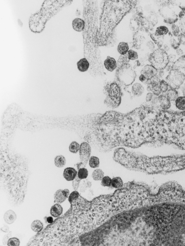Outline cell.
Segmentation results:
<instances>
[{
    "mask_svg": "<svg viewBox=\"0 0 185 246\" xmlns=\"http://www.w3.org/2000/svg\"><path fill=\"white\" fill-rule=\"evenodd\" d=\"M94 133L102 146L138 148L147 143L185 145V111L142 105L126 114L108 111L94 119Z\"/></svg>",
    "mask_w": 185,
    "mask_h": 246,
    "instance_id": "obj_1",
    "label": "cell"
},
{
    "mask_svg": "<svg viewBox=\"0 0 185 246\" xmlns=\"http://www.w3.org/2000/svg\"><path fill=\"white\" fill-rule=\"evenodd\" d=\"M136 1H108L105 2L101 19L98 42H106L114 29L125 15L136 5Z\"/></svg>",
    "mask_w": 185,
    "mask_h": 246,
    "instance_id": "obj_2",
    "label": "cell"
},
{
    "mask_svg": "<svg viewBox=\"0 0 185 246\" xmlns=\"http://www.w3.org/2000/svg\"><path fill=\"white\" fill-rule=\"evenodd\" d=\"M105 92L106 98L105 103L108 106L112 108H116L119 106L122 101V90L119 85L114 82L105 86Z\"/></svg>",
    "mask_w": 185,
    "mask_h": 246,
    "instance_id": "obj_3",
    "label": "cell"
},
{
    "mask_svg": "<svg viewBox=\"0 0 185 246\" xmlns=\"http://www.w3.org/2000/svg\"><path fill=\"white\" fill-rule=\"evenodd\" d=\"M116 76L120 84L129 86L134 82L136 73L134 68L128 63L117 67Z\"/></svg>",
    "mask_w": 185,
    "mask_h": 246,
    "instance_id": "obj_4",
    "label": "cell"
},
{
    "mask_svg": "<svg viewBox=\"0 0 185 246\" xmlns=\"http://www.w3.org/2000/svg\"><path fill=\"white\" fill-rule=\"evenodd\" d=\"M149 61L158 71L163 70L169 64V56L163 49H157L150 54Z\"/></svg>",
    "mask_w": 185,
    "mask_h": 246,
    "instance_id": "obj_5",
    "label": "cell"
},
{
    "mask_svg": "<svg viewBox=\"0 0 185 246\" xmlns=\"http://www.w3.org/2000/svg\"><path fill=\"white\" fill-rule=\"evenodd\" d=\"M185 79V75L180 69H172L169 73L166 80L170 88L179 89L183 84Z\"/></svg>",
    "mask_w": 185,
    "mask_h": 246,
    "instance_id": "obj_6",
    "label": "cell"
},
{
    "mask_svg": "<svg viewBox=\"0 0 185 246\" xmlns=\"http://www.w3.org/2000/svg\"><path fill=\"white\" fill-rule=\"evenodd\" d=\"M91 154V146L87 142H82L80 145V149H79L80 163H78L76 164L78 169L86 167L89 159L90 158Z\"/></svg>",
    "mask_w": 185,
    "mask_h": 246,
    "instance_id": "obj_7",
    "label": "cell"
},
{
    "mask_svg": "<svg viewBox=\"0 0 185 246\" xmlns=\"http://www.w3.org/2000/svg\"><path fill=\"white\" fill-rule=\"evenodd\" d=\"M158 71L151 65H147L142 69L141 74L144 75L147 80L151 79L157 75Z\"/></svg>",
    "mask_w": 185,
    "mask_h": 246,
    "instance_id": "obj_8",
    "label": "cell"
},
{
    "mask_svg": "<svg viewBox=\"0 0 185 246\" xmlns=\"http://www.w3.org/2000/svg\"><path fill=\"white\" fill-rule=\"evenodd\" d=\"M78 175V172L74 168H67L64 169L63 177L68 181H72L74 180Z\"/></svg>",
    "mask_w": 185,
    "mask_h": 246,
    "instance_id": "obj_9",
    "label": "cell"
},
{
    "mask_svg": "<svg viewBox=\"0 0 185 246\" xmlns=\"http://www.w3.org/2000/svg\"><path fill=\"white\" fill-rule=\"evenodd\" d=\"M159 107L161 110H167L171 106L170 101L166 96L164 95H161L158 96Z\"/></svg>",
    "mask_w": 185,
    "mask_h": 246,
    "instance_id": "obj_10",
    "label": "cell"
},
{
    "mask_svg": "<svg viewBox=\"0 0 185 246\" xmlns=\"http://www.w3.org/2000/svg\"><path fill=\"white\" fill-rule=\"evenodd\" d=\"M104 65L105 68L109 72H113L117 68L116 60L110 56H108L106 59L104 61Z\"/></svg>",
    "mask_w": 185,
    "mask_h": 246,
    "instance_id": "obj_11",
    "label": "cell"
},
{
    "mask_svg": "<svg viewBox=\"0 0 185 246\" xmlns=\"http://www.w3.org/2000/svg\"><path fill=\"white\" fill-rule=\"evenodd\" d=\"M72 25H73V29L74 30L80 32L84 29L85 23L83 20H82V19L77 18L73 20Z\"/></svg>",
    "mask_w": 185,
    "mask_h": 246,
    "instance_id": "obj_12",
    "label": "cell"
},
{
    "mask_svg": "<svg viewBox=\"0 0 185 246\" xmlns=\"http://www.w3.org/2000/svg\"><path fill=\"white\" fill-rule=\"evenodd\" d=\"M16 214L13 210H8L4 214V220L8 224H12L16 221Z\"/></svg>",
    "mask_w": 185,
    "mask_h": 246,
    "instance_id": "obj_13",
    "label": "cell"
},
{
    "mask_svg": "<svg viewBox=\"0 0 185 246\" xmlns=\"http://www.w3.org/2000/svg\"><path fill=\"white\" fill-rule=\"evenodd\" d=\"M63 210L62 207L60 204L56 203L51 208L50 213L52 217L57 218L61 215Z\"/></svg>",
    "mask_w": 185,
    "mask_h": 246,
    "instance_id": "obj_14",
    "label": "cell"
},
{
    "mask_svg": "<svg viewBox=\"0 0 185 246\" xmlns=\"http://www.w3.org/2000/svg\"><path fill=\"white\" fill-rule=\"evenodd\" d=\"M77 66L79 71L81 72H85L88 70L90 64L87 59L83 58L80 59L78 62Z\"/></svg>",
    "mask_w": 185,
    "mask_h": 246,
    "instance_id": "obj_15",
    "label": "cell"
},
{
    "mask_svg": "<svg viewBox=\"0 0 185 246\" xmlns=\"http://www.w3.org/2000/svg\"><path fill=\"white\" fill-rule=\"evenodd\" d=\"M145 89L141 84L136 83L132 86V92L135 96H140L144 92Z\"/></svg>",
    "mask_w": 185,
    "mask_h": 246,
    "instance_id": "obj_16",
    "label": "cell"
},
{
    "mask_svg": "<svg viewBox=\"0 0 185 246\" xmlns=\"http://www.w3.org/2000/svg\"><path fill=\"white\" fill-rule=\"evenodd\" d=\"M164 95H165L170 101H175L178 96V92L176 89H173L170 87Z\"/></svg>",
    "mask_w": 185,
    "mask_h": 246,
    "instance_id": "obj_17",
    "label": "cell"
},
{
    "mask_svg": "<svg viewBox=\"0 0 185 246\" xmlns=\"http://www.w3.org/2000/svg\"><path fill=\"white\" fill-rule=\"evenodd\" d=\"M44 228V225L41 221L38 220H36L33 221L31 223V229L33 231L36 233H39L42 231Z\"/></svg>",
    "mask_w": 185,
    "mask_h": 246,
    "instance_id": "obj_18",
    "label": "cell"
},
{
    "mask_svg": "<svg viewBox=\"0 0 185 246\" xmlns=\"http://www.w3.org/2000/svg\"><path fill=\"white\" fill-rule=\"evenodd\" d=\"M55 202L57 204H61L65 201L67 198L64 195L63 190H59L56 191L54 195Z\"/></svg>",
    "mask_w": 185,
    "mask_h": 246,
    "instance_id": "obj_19",
    "label": "cell"
},
{
    "mask_svg": "<svg viewBox=\"0 0 185 246\" xmlns=\"http://www.w3.org/2000/svg\"><path fill=\"white\" fill-rule=\"evenodd\" d=\"M124 182L122 178L119 177H114L112 179L111 186L117 190H119L124 186Z\"/></svg>",
    "mask_w": 185,
    "mask_h": 246,
    "instance_id": "obj_20",
    "label": "cell"
},
{
    "mask_svg": "<svg viewBox=\"0 0 185 246\" xmlns=\"http://www.w3.org/2000/svg\"><path fill=\"white\" fill-rule=\"evenodd\" d=\"M173 69H185V56H182L174 63Z\"/></svg>",
    "mask_w": 185,
    "mask_h": 246,
    "instance_id": "obj_21",
    "label": "cell"
},
{
    "mask_svg": "<svg viewBox=\"0 0 185 246\" xmlns=\"http://www.w3.org/2000/svg\"><path fill=\"white\" fill-rule=\"evenodd\" d=\"M143 41V37L139 34H136L133 37V44L134 46L136 49H140Z\"/></svg>",
    "mask_w": 185,
    "mask_h": 246,
    "instance_id": "obj_22",
    "label": "cell"
},
{
    "mask_svg": "<svg viewBox=\"0 0 185 246\" xmlns=\"http://www.w3.org/2000/svg\"><path fill=\"white\" fill-rule=\"evenodd\" d=\"M66 160L63 155H58L55 159V164L57 168H62L66 164Z\"/></svg>",
    "mask_w": 185,
    "mask_h": 246,
    "instance_id": "obj_23",
    "label": "cell"
},
{
    "mask_svg": "<svg viewBox=\"0 0 185 246\" xmlns=\"http://www.w3.org/2000/svg\"><path fill=\"white\" fill-rule=\"evenodd\" d=\"M118 51L121 55L127 54L129 51V45L125 42H120L118 46Z\"/></svg>",
    "mask_w": 185,
    "mask_h": 246,
    "instance_id": "obj_24",
    "label": "cell"
},
{
    "mask_svg": "<svg viewBox=\"0 0 185 246\" xmlns=\"http://www.w3.org/2000/svg\"><path fill=\"white\" fill-rule=\"evenodd\" d=\"M92 177L95 181H101L104 177V173L100 169H97L92 172Z\"/></svg>",
    "mask_w": 185,
    "mask_h": 246,
    "instance_id": "obj_25",
    "label": "cell"
},
{
    "mask_svg": "<svg viewBox=\"0 0 185 246\" xmlns=\"http://www.w3.org/2000/svg\"><path fill=\"white\" fill-rule=\"evenodd\" d=\"M176 107L180 110H185V96H180L175 100Z\"/></svg>",
    "mask_w": 185,
    "mask_h": 246,
    "instance_id": "obj_26",
    "label": "cell"
},
{
    "mask_svg": "<svg viewBox=\"0 0 185 246\" xmlns=\"http://www.w3.org/2000/svg\"><path fill=\"white\" fill-rule=\"evenodd\" d=\"M100 159L95 156H92L89 160L90 167L92 168H98L100 165Z\"/></svg>",
    "mask_w": 185,
    "mask_h": 246,
    "instance_id": "obj_27",
    "label": "cell"
},
{
    "mask_svg": "<svg viewBox=\"0 0 185 246\" xmlns=\"http://www.w3.org/2000/svg\"><path fill=\"white\" fill-rule=\"evenodd\" d=\"M129 60L127 53L125 55H121L117 61V67L129 63Z\"/></svg>",
    "mask_w": 185,
    "mask_h": 246,
    "instance_id": "obj_28",
    "label": "cell"
},
{
    "mask_svg": "<svg viewBox=\"0 0 185 246\" xmlns=\"http://www.w3.org/2000/svg\"><path fill=\"white\" fill-rule=\"evenodd\" d=\"M88 174L89 173H88V171L87 169L85 168H81L79 169L77 176L79 179L82 180L86 179L87 178L88 176Z\"/></svg>",
    "mask_w": 185,
    "mask_h": 246,
    "instance_id": "obj_29",
    "label": "cell"
},
{
    "mask_svg": "<svg viewBox=\"0 0 185 246\" xmlns=\"http://www.w3.org/2000/svg\"><path fill=\"white\" fill-rule=\"evenodd\" d=\"M168 32H169V29L168 28L165 26H160L157 28L155 32V35L158 36H162L164 35L167 34Z\"/></svg>",
    "mask_w": 185,
    "mask_h": 246,
    "instance_id": "obj_30",
    "label": "cell"
},
{
    "mask_svg": "<svg viewBox=\"0 0 185 246\" xmlns=\"http://www.w3.org/2000/svg\"><path fill=\"white\" fill-rule=\"evenodd\" d=\"M80 149V145L76 141H73L69 146V151L72 153H76Z\"/></svg>",
    "mask_w": 185,
    "mask_h": 246,
    "instance_id": "obj_31",
    "label": "cell"
},
{
    "mask_svg": "<svg viewBox=\"0 0 185 246\" xmlns=\"http://www.w3.org/2000/svg\"><path fill=\"white\" fill-rule=\"evenodd\" d=\"M101 181V185L104 187H110L111 186L112 179L109 176H104Z\"/></svg>",
    "mask_w": 185,
    "mask_h": 246,
    "instance_id": "obj_32",
    "label": "cell"
},
{
    "mask_svg": "<svg viewBox=\"0 0 185 246\" xmlns=\"http://www.w3.org/2000/svg\"><path fill=\"white\" fill-rule=\"evenodd\" d=\"M20 244V241L19 239L16 237L9 238L7 243V246H18Z\"/></svg>",
    "mask_w": 185,
    "mask_h": 246,
    "instance_id": "obj_33",
    "label": "cell"
},
{
    "mask_svg": "<svg viewBox=\"0 0 185 246\" xmlns=\"http://www.w3.org/2000/svg\"><path fill=\"white\" fill-rule=\"evenodd\" d=\"M129 60H136L138 58V54L137 52L133 50H129L127 53Z\"/></svg>",
    "mask_w": 185,
    "mask_h": 246,
    "instance_id": "obj_34",
    "label": "cell"
},
{
    "mask_svg": "<svg viewBox=\"0 0 185 246\" xmlns=\"http://www.w3.org/2000/svg\"><path fill=\"white\" fill-rule=\"evenodd\" d=\"M81 180L79 179L78 178V176H76V178L74 179V180L73 181V183H72V186H73V188L75 190H77L78 188H79V184L81 182Z\"/></svg>",
    "mask_w": 185,
    "mask_h": 246,
    "instance_id": "obj_35",
    "label": "cell"
},
{
    "mask_svg": "<svg viewBox=\"0 0 185 246\" xmlns=\"http://www.w3.org/2000/svg\"><path fill=\"white\" fill-rule=\"evenodd\" d=\"M171 29L173 31V34L175 36H178L180 33V29L179 27L177 25L174 24L171 26Z\"/></svg>",
    "mask_w": 185,
    "mask_h": 246,
    "instance_id": "obj_36",
    "label": "cell"
},
{
    "mask_svg": "<svg viewBox=\"0 0 185 246\" xmlns=\"http://www.w3.org/2000/svg\"><path fill=\"white\" fill-rule=\"evenodd\" d=\"M83 183L84 185V186H86V187L87 188V187H90L91 186H92V183H91L90 181H88V180H85L83 181ZM86 188L85 187H84V186H81V188H80V191L82 190V192H84L85 191V190Z\"/></svg>",
    "mask_w": 185,
    "mask_h": 246,
    "instance_id": "obj_37",
    "label": "cell"
},
{
    "mask_svg": "<svg viewBox=\"0 0 185 246\" xmlns=\"http://www.w3.org/2000/svg\"><path fill=\"white\" fill-rule=\"evenodd\" d=\"M171 45L173 47L174 49H178V47H179L180 43V42H177L176 40H175L174 39H172L171 40Z\"/></svg>",
    "mask_w": 185,
    "mask_h": 246,
    "instance_id": "obj_38",
    "label": "cell"
},
{
    "mask_svg": "<svg viewBox=\"0 0 185 246\" xmlns=\"http://www.w3.org/2000/svg\"><path fill=\"white\" fill-rule=\"evenodd\" d=\"M178 40L180 43L185 45V34H182L178 37Z\"/></svg>",
    "mask_w": 185,
    "mask_h": 246,
    "instance_id": "obj_39",
    "label": "cell"
},
{
    "mask_svg": "<svg viewBox=\"0 0 185 246\" xmlns=\"http://www.w3.org/2000/svg\"><path fill=\"white\" fill-rule=\"evenodd\" d=\"M154 94H153L151 92H149L147 95V97H146V101L147 102H150L151 101L152 99L153 96Z\"/></svg>",
    "mask_w": 185,
    "mask_h": 246,
    "instance_id": "obj_40",
    "label": "cell"
},
{
    "mask_svg": "<svg viewBox=\"0 0 185 246\" xmlns=\"http://www.w3.org/2000/svg\"><path fill=\"white\" fill-rule=\"evenodd\" d=\"M176 58V56L174 54H170V56H169V62L174 63V61Z\"/></svg>",
    "mask_w": 185,
    "mask_h": 246,
    "instance_id": "obj_41",
    "label": "cell"
},
{
    "mask_svg": "<svg viewBox=\"0 0 185 246\" xmlns=\"http://www.w3.org/2000/svg\"><path fill=\"white\" fill-rule=\"evenodd\" d=\"M46 221L47 222V223H49V224H52L54 222L53 221V218L52 217H46L45 218Z\"/></svg>",
    "mask_w": 185,
    "mask_h": 246,
    "instance_id": "obj_42",
    "label": "cell"
},
{
    "mask_svg": "<svg viewBox=\"0 0 185 246\" xmlns=\"http://www.w3.org/2000/svg\"><path fill=\"white\" fill-rule=\"evenodd\" d=\"M63 192L64 195L67 198H69L70 195V191L68 189H65V190H63Z\"/></svg>",
    "mask_w": 185,
    "mask_h": 246,
    "instance_id": "obj_43",
    "label": "cell"
},
{
    "mask_svg": "<svg viewBox=\"0 0 185 246\" xmlns=\"http://www.w3.org/2000/svg\"><path fill=\"white\" fill-rule=\"evenodd\" d=\"M181 29L183 34H185V22H182L180 25Z\"/></svg>",
    "mask_w": 185,
    "mask_h": 246,
    "instance_id": "obj_44",
    "label": "cell"
},
{
    "mask_svg": "<svg viewBox=\"0 0 185 246\" xmlns=\"http://www.w3.org/2000/svg\"><path fill=\"white\" fill-rule=\"evenodd\" d=\"M1 230L2 231H4V232H8V230H9V228H8V226H4L2 227Z\"/></svg>",
    "mask_w": 185,
    "mask_h": 246,
    "instance_id": "obj_45",
    "label": "cell"
},
{
    "mask_svg": "<svg viewBox=\"0 0 185 246\" xmlns=\"http://www.w3.org/2000/svg\"><path fill=\"white\" fill-rule=\"evenodd\" d=\"M139 79H140V81L142 82H145V81L147 80L145 76L142 75V74H141V75H140V77H139Z\"/></svg>",
    "mask_w": 185,
    "mask_h": 246,
    "instance_id": "obj_46",
    "label": "cell"
},
{
    "mask_svg": "<svg viewBox=\"0 0 185 246\" xmlns=\"http://www.w3.org/2000/svg\"><path fill=\"white\" fill-rule=\"evenodd\" d=\"M11 235V233H9V234H8V235H7L5 236H4V239H3V243L5 242V241H6L7 242V243L8 239H8V236H9V235Z\"/></svg>",
    "mask_w": 185,
    "mask_h": 246,
    "instance_id": "obj_47",
    "label": "cell"
},
{
    "mask_svg": "<svg viewBox=\"0 0 185 246\" xmlns=\"http://www.w3.org/2000/svg\"><path fill=\"white\" fill-rule=\"evenodd\" d=\"M177 53L179 56H180L182 54H183V51L181 49H178L177 50Z\"/></svg>",
    "mask_w": 185,
    "mask_h": 246,
    "instance_id": "obj_48",
    "label": "cell"
},
{
    "mask_svg": "<svg viewBox=\"0 0 185 246\" xmlns=\"http://www.w3.org/2000/svg\"><path fill=\"white\" fill-rule=\"evenodd\" d=\"M183 202L185 204V190H184L183 193Z\"/></svg>",
    "mask_w": 185,
    "mask_h": 246,
    "instance_id": "obj_49",
    "label": "cell"
},
{
    "mask_svg": "<svg viewBox=\"0 0 185 246\" xmlns=\"http://www.w3.org/2000/svg\"><path fill=\"white\" fill-rule=\"evenodd\" d=\"M182 92H183L184 96H185V85H184L183 87H182Z\"/></svg>",
    "mask_w": 185,
    "mask_h": 246,
    "instance_id": "obj_50",
    "label": "cell"
}]
</instances>
